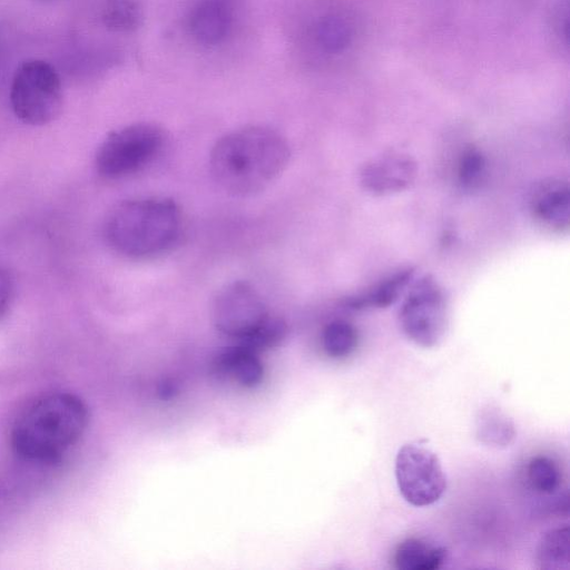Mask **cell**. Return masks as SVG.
Returning a JSON list of instances; mask_svg holds the SVG:
<instances>
[{
    "mask_svg": "<svg viewBox=\"0 0 570 570\" xmlns=\"http://www.w3.org/2000/svg\"><path fill=\"white\" fill-rule=\"evenodd\" d=\"M289 146L265 126H246L220 137L210 151V171L229 194L246 196L269 185L286 167Z\"/></svg>",
    "mask_w": 570,
    "mask_h": 570,
    "instance_id": "1",
    "label": "cell"
},
{
    "mask_svg": "<svg viewBox=\"0 0 570 570\" xmlns=\"http://www.w3.org/2000/svg\"><path fill=\"white\" fill-rule=\"evenodd\" d=\"M446 559V550L419 538L402 541L394 553V563L401 570H434Z\"/></svg>",
    "mask_w": 570,
    "mask_h": 570,
    "instance_id": "13",
    "label": "cell"
},
{
    "mask_svg": "<svg viewBox=\"0 0 570 570\" xmlns=\"http://www.w3.org/2000/svg\"><path fill=\"white\" fill-rule=\"evenodd\" d=\"M212 372L218 379H230L252 389L263 381L264 365L258 353L238 343L218 352L212 361Z\"/></svg>",
    "mask_w": 570,
    "mask_h": 570,
    "instance_id": "11",
    "label": "cell"
},
{
    "mask_svg": "<svg viewBox=\"0 0 570 570\" xmlns=\"http://www.w3.org/2000/svg\"><path fill=\"white\" fill-rule=\"evenodd\" d=\"M476 439L494 448L508 446L515 436L512 420L497 406L482 407L475 420Z\"/></svg>",
    "mask_w": 570,
    "mask_h": 570,
    "instance_id": "14",
    "label": "cell"
},
{
    "mask_svg": "<svg viewBox=\"0 0 570 570\" xmlns=\"http://www.w3.org/2000/svg\"><path fill=\"white\" fill-rule=\"evenodd\" d=\"M60 77L49 62L23 61L14 71L10 86V104L17 118L31 126L55 120L62 109Z\"/></svg>",
    "mask_w": 570,
    "mask_h": 570,
    "instance_id": "4",
    "label": "cell"
},
{
    "mask_svg": "<svg viewBox=\"0 0 570 570\" xmlns=\"http://www.w3.org/2000/svg\"><path fill=\"white\" fill-rule=\"evenodd\" d=\"M271 316L262 297L247 282L224 286L213 304V320L224 335L239 342L252 336Z\"/></svg>",
    "mask_w": 570,
    "mask_h": 570,
    "instance_id": "8",
    "label": "cell"
},
{
    "mask_svg": "<svg viewBox=\"0 0 570 570\" xmlns=\"http://www.w3.org/2000/svg\"><path fill=\"white\" fill-rule=\"evenodd\" d=\"M232 17L222 0H203L191 11L189 27L197 41L204 45H217L229 32Z\"/></svg>",
    "mask_w": 570,
    "mask_h": 570,
    "instance_id": "12",
    "label": "cell"
},
{
    "mask_svg": "<svg viewBox=\"0 0 570 570\" xmlns=\"http://www.w3.org/2000/svg\"><path fill=\"white\" fill-rule=\"evenodd\" d=\"M12 297V282L9 274L0 267V318L7 312Z\"/></svg>",
    "mask_w": 570,
    "mask_h": 570,
    "instance_id": "22",
    "label": "cell"
},
{
    "mask_svg": "<svg viewBox=\"0 0 570 570\" xmlns=\"http://www.w3.org/2000/svg\"><path fill=\"white\" fill-rule=\"evenodd\" d=\"M485 171V159L482 153L475 148L466 149L459 161L458 179L463 188L476 187Z\"/></svg>",
    "mask_w": 570,
    "mask_h": 570,
    "instance_id": "21",
    "label": "cell"
},
{
    "mask_svg": "<svg viewBox=\"0 0 570 570\" xmlns=\"http://www.w3.org/2000/svg\"><path fill=\"white\" fill-rule=\"evenodd\" d=\"M416 164L409 155L384 154L363 165L360 184L372 195H392L409 188L416 177Z\"/></svg>",
    "mask_w": 570,
    "mask_h": 570,
    "instance_id": "9",
    "label": "cell"
},
{
    "mask_svg": "<svg viewBox=\"0 0 570 570\" xmlns=\"http://www.w3.org/2000/svg\"><path fill=\"white\" fill-rule=\"evenodd\" d=\"M315 36L323 50L330 53H338L351 43L353 30L344 17L327 14L317 22Z\"/></svg>",
    "mask_w": 570,
    "mask_h": 570,
    "instance_id": "18",
    "label": "cell"
},
{
    "mask_svg": "<svg viewBox=\"0 0 570 570\" xmlns=\"http://www.w3.org/2000/svg\"><path fill=\"white\" fill-rule=\"evenodd\" d=\"M142 18L138 0H105L101 20L108 30L130 32L136 30Z\"/></svg>",
    "mask_w": 570,
    "mask_h": 570,
    "instance_id": "17",
    "label": "cell"
},
{
    "mask_svg": "<svg viewBox=\"0 0 570 570\" xmlns=\"http://www.w3.org/2000/svg\"><path fill=\"white\" fill-rule=\"evenodd\" d=\"M403 334L414 344L430 348L438 345L446 331V302L439 284L430 276L416 281L399 311Z\"/></svg>",
    "mask_w": 570,
    "mask_h": 570,
    "instance_id": "6",
    "label": "cell"
},
{
    "mask_svg": "<svg viewBox=\"0 0 570 570\" xmlns=\"http://www.w3.org/2000/svg\"><path fill=\"white\" fill-rule=\"evenodd\" d=\"M357 345L355 327L346 321L330 322L322 333V346L325 353L333 358L348 356Z\"/></svg>",
    "mask_w": 570,
    "mask_h": 570,
    "instance_id": "19",
    "label": "cell"
},
{
    "mask_svg": "<svg viewBox=\"0 0 570 570\" xmlns=\"http://www.w3.org/2000/svg\"><path fill=\"white\" fill-rule=\"evenodd\" d=\"M164 142V131L155 124L137 122L116 129L98 146L97 173L107 179L127 177L153 161Z\"/></svg>",
    "mask_w": 570,
    "mask_h": 570,
    "instance_id": "5",
    "label": "cell"
},
{
    "mask_svg": "<svg viewBox=\"0 0 570 570\" xmlns=\"http://www.w3.org/2000/svg\"><path fill=\"white\" fill-rule=\"evenodd\" d=\"M395 478L400 493L414 507L435 503L446 490V476L438 455L422 444L407 443L400 448Z\"/></svg>",
    "mask_w": 570,
    "mask_h": 570,
    "instance_id": "7",
    "label": "cell"
},
{
    "mask_svg": "<svg viewBox=\"0 0 570 570\" xmlns=\"http://www.w3.org/2000/svg\"><path fill=\"white\" fill-rule=\"evenodd\" d=\"M412 268L401 269L382 281L367 294L351 298L348 305L353 308L366 306L386 307L393 304L413 277Z\"/></svg>",
    "mask_w": 570,
    "mask_h": 570,
    "instance_id": "16",
    "label": "cell"
},
{
    "mask_svg": "<svg viewBox=\"0 0 570 570\" xmlns=\"http://www.w3.org/2000/svg\"><path fill=\"white\" fill-rule=\"evenodd\" d=\"M527 473L531 488L540 494L552 495L560 488V470L554 461L546 455L532 458Z\"/></svg>",
    "mask_w": 570,
    "mask_h": 570,
    "instance_id": "20",
    "label": "cell"
},
{
    "mask_svg": "<svg viewBox=\"0 0 570 570\" xmlns=\"http://www.w3.org/2000/svg\"><path fill=\"white\" fill-rule=\"evenodd\" d=\"M88 419V409L77 395L65 392L45 395L14 421L12 448L31 462L55 461L81 438Z\"/></svg>",
    "mask_w": 570,
    "mask_h": 570,
    "instance_id": "2",
    "label": "cell"
},
{
    "mask_svg": "<svg viewBox=\"0 0 570 570\" xmlns=\"http://www.w3.org/2000/svg\"><path fill=\"white\" fill-rule=\"evenodd\" d=\"M180 230L179 207L165 197L121 202L109 212L104 226L108 245L129 258L165 253L177 242Z\"/></svg>",
    "mask_w": 570,
    "mask_h": 570,
    "instance_id": "3",
    "label": "cell"
},
{
    "mask_svg": "<svg viewBox=\"0 0 570 570\" xmlns=\"http://www.w3.org/2000/svg\"><path fill=\"white\" fill-rule=\"evenodd\" d=\"M537 562L546 570L569 569V527L558 525L544 532L538 543Z\"/></svg>",
    "mask_w": 570,
    "mask_h": 570,
    "instance_id": "15",
    "label": "cell"
},
{
    "mask_svg": "<svg viewBox=\"0 0 570 570\" xmlns=\"http://www.w3.org/2000/svg\"><path fill=\"white\" fill-rule=\"evenodd\" d=\"M530 209L542 225L564 230L570 222V187L567 180L550 178L537 184L530 194Z\"/></svg>",
    "mask_w": 570,
    "mask_h": 570,
    "instance_id": "10",
    "label": "cell"
}]
</instances>
